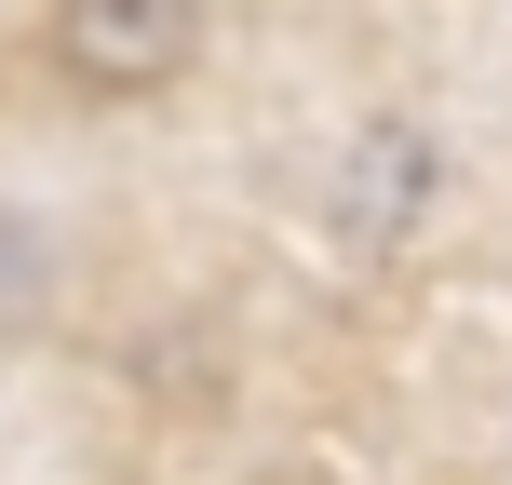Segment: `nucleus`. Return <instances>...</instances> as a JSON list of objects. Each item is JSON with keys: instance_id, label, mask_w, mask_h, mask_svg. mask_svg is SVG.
I'll return each instance as SVG.
<instances>
[{"instance_id": "obj_1", "label": "nucleus", "mask_w": 512, "mask_h": 485, "mask_svg": "<svg viewBox=\"0 0 512 485\" xmlns=\"http://www.w3.org/2000/svg\"><path fill=\"white\" fill-rule=\"evenodd\" d=\"M203 41V0H54V54H68L95 95H149L189 68Z\"/></svg>"}]
</instances>
